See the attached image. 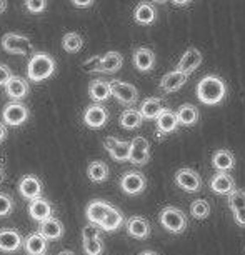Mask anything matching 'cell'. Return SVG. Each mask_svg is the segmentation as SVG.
I'll use <instances>...</instances> for the list:
<instances>
[{
	"mask_svg": "<svg viewBox=\"0 0 245 255\" xmlns=\"http://www.w3.org/2000/svg\"><path fill=\"white\" fill-rule=\"evenodd\" d=\"M175 184L180 187L182 190L189 192V194H194V192H199L202 187V177L197 174L194 168H179L175 172Z\"/></svg>",
	"mask_w": 245,
	"mask_h": 255,
	"instance_id": "9",
	"label": "cell"
},
{
	"mask_svg": "<svg viewBox=\"0 0 245 255\" xmlns=\"http://www.w3.org/2000/svg\"><path fill=\"white\" fill-rule=\"evenodd\" d=\"M177 120H179V125H184V127H190V125H195L199 122V109L192 104H184L182 107L175 112Z\"/></svg>",
	"mask_w": 245,
	"mask_h": 255,
	"instance_id": "32",
	"label": "cell"
},
{
	"mask_svg": "<svg viewBox=\"0 0 245 255\" xmlns=\"http://www.w3.org/2000/svg\"><path fill=\"white\" fill-rule=\"evenodd\" d=\"M3 89H5V94L8 95L10 102H22L28 95V92H30L27 79L18 75H12V79L7 82V85Z\"/></svg>",
	"mask_w": 245,
	"mask_h": 255,
	"instance_id": "13",
	"label": "cell"
},
{
	"mask_svg": "<svg viewBox=\"0 0 245 255\" xmlns=\"http://www.w3.org/2000/svg\"><path fill=\"white\" fill-rule=\"evenodd\" d=\"M119 122L125 130H135V128H138L142 125L143 119L140 117V114H138L137 109H125L122 114H120Z\"/></svg>",
	"mask_w": 245,
	"mask_h": 255,
	"instance_id": "33",
	"label": "cell"
},
{
	"mask_svg": "<svg viewBox=\"0 0 245 255\" xmlns=\"http://www.w3.org/2000/svg\"><path fill=\"white\" fill-rule=\"evenodd\" d=\"M15 209V202H13L12 195L0 192V217H8Z\"/></svg>",
	"mask_w": 245,
	"mask_h": 255,
	"instance_id": "38",
	"label": "cell"
},
{
	"mask_svg": "<svg viewBox=\"0 0 245 255\" xmlns=\"http://www.w3.org/2000/svg\"><path fill=\"white\" fill-rule=\"evenodd\" d=\"M212 167L217 172L227 174V172L234 170L235 167V155L227 148H220L212 155Z\"/></svg>",
	"mask_w": 245,
	"mask_h": 255,
	"instance_id": "26",
	"label": "cell"
},
{
	"mask_svg": "<svg viewBox=\"0 0 245 255\" xmlns=\"http://www.w3.org/2000/svg\"><path fill=\"white\" fill-rule=\"evenodd\" d=\"M158 222H160L163 229L169 230L170 234H182L187 229V215L179 207L167 205L158 214Z\"/></svg>",
	"mask_w": 245,
	"mask_h": 255,
	"instance_id": "3",
	"label": "cell"
},
{
	"mask_svg": "<svg viewBox=\"0 0 245 255\" xmlns=\"http://www.w3.org/2000/svg\"><path fill=\"white\" fill-rule=\"evenodd\" d=\"M140 255H158L157 252H153V250H143Z\"/></svg>",
	"mask_w": 245,
	"mask_h": 255,
	"instance_id": "48",
	"label": "cell"
},
{
	"mask_svg": "<svg viewBox=\"0 0 245 255\" xmlns=\"http://www.w3.org/2000/svg\"><path fill=\"white\" fill-rule=\"evenodd\" d=\"M148 160H150V143L145 137H133L130 140L128 162L133 165H145Z\"/></svg>",
	"mask_w": 245,
	"mask_h": 255,
	"instance_id": "8",
	"label": "cell"
},
{
	"mask_svg": "<svg viewBox=\"0 0 245 255\" xmlns=\"http://www.w3.org/2000/svg\"><path fill=\"white\" fill-rule=\"evenodd\" d=\"M89 97L94 100V104H100L112 97V92H110V82L104 80V79H95L89 84Z\"/></svg>",
	"mask_w": 245,
	"mask_h": 255,
	"instance_id": "21",
	"label": "cell"
},
{
	"mask_svg": "<svg viewBox=\"0 0 245 255\" xmlns=\"http://www.w3.org/2000/svg\"><path fill=\"white\" fill-rule=\"evenodd\" d=\"M2 49L7 54H17V55H33L35 47L30 42V38L22 35V33L8 32L2 37Z\"/></svg>",
	"mask_w": 245,
	"mask_h": 255,
	"instance_id": "4",
	"label": "cell"
},
{
	"mask_svg": "<svg viewBox=\"0 0 245 255\" xmlns=\"http://www.w3.org/2000/svg\"><path fill=\"white\" fill-rule=\"evenodd\" d=\"M155 122H157V135L158 137L169 135V133L175 132L177 127H179L177 115H175L174 110H170V109L163 110V112L155 119Z\"/></svg>",
	"mask_w": 245,
	"mask_h": 255,
	"instance_id": "19",
	"label": "cell"
},
{
	"mask_svg": "<svg viewBox=\"0 0 245 255\" xmlns=\"http://www.w3.org/2000/svg\"><path fill=\"white\" fill-rule=\"evenodd\" d=\"M37 234H40L47 242H49V240H60L65 234V227L59 219L50 217V219H47L44 222L38 224Z\"/></svg>",
	"mask_w": 245,
	"mask_h": 255,
	"instance_id": "17",
	"label": "cell"
},
{
	"mask_svg": "<svg viewBox=\"0 0 245 255\" xmlns=\"http://www.w3.org/2000/svg\"><path fill=\"white\" fill-rule=\"evenodd\" d=\"M110 175V170H109V165L102 160H94L89 163L87 167V177L90 182L94 184H102L109 179Z\"/></svg>",
	"mask_w": 245,
	"mask_h": 255,
	"instance_id": "31",
	"label": "cell"
},
{
	"mask_svg": "<svg viewBox=\"0 0 245 255\" xmlns=\"http://www.w3.org/2000/svg\"><path fill=\"white\" fill-rule=\"evenodd\" d=\"M44 184L37 175H23L18 182V194L27 200H35L42 197Z\"/></svg>",
	"mask_w": 245,
	"mask_h": 255,
	"instance_id": "12",
	"label": "cell"
},
{
	"mask_svg": "<svg viewBox=\"0 0 245 255\" xmlns=\"http://www.w3.org/2000/svg\"><path fill=\"white\" fill-rule=\"evenodd\" d=\"M234 220L239 227H245V209H240L237 212H234Z\"/></svg>",
	"mask_w": 245,
	"mask_h": 255,
	"instance_id": "43",
	"label": "cell"
},
{
	"mask_svg": "<svg viewBox=\"0 0 245 255\" xmlns=\"http://www.w3.org/2000/svg\"><path fill=\"white\" fill-rule=\"evenodd\" d=\"M23 249L28 255H45L49 249V242L40 234L33 232L23 239Z\"/></svg>",
	"mask_w": 245,
	"mask_h": 255,
	"instance_id": "27",
	"label": "cell"
},
{
	"mask_svg": "<svg viewBox=\"0 0 245 255\" xmlns=\"http://www.w3.org/2000/svg\"><path fill=\"white\" fill-rule=\"evenodd\" d=\"M165 110V105L158 97H148L140 104L138 114L143 120H155Z\"/></svg>",
	"mask_w": 245,
	"mask_h": 255,
	"instance_id": "25",
	"label": "cell"
},
{
	"mask_svg": "<svg viewBox=\"0 0 245 255\" xmlns=\"http://www.w3.org/2000/svg\"><path fill=\"white\" fill-rule=\"evenodd\" d=\"M197 97L205 105H219L227 97V85L219 75H207L197 84Z\"/></svg>",
	"mask_w": 245,
	"mask_h": 255,
	"instance_id": "1",
	"label": "cell"
},
{
	"mask_svg": "<svg viewBox=\"0 0 245 255\" xmlns=\"http://www.w3.org/2000/svg\"><path fill=\"white\" fill-rule=\"evenodd\" d=\"M147 187V179L138 170H127L120 177V189L127 195H140Z\"/></svg>",
	"mask_w": 245,
	"mask_h": 255,
	"instance_id": "7",
	"label": "cell"
},
{
	"mask_svg": "<svg viewBox=\"0 0 245 255\" xmlns=\"http://www.w3.org/2000/svg\"><path fill=\"white\" fill-rule=\"evenodd\" d=\"M190 214L197 220H204L210 215V205L207 200H194L190 204Z\"/></svg>",
	"mask_w": 245,
	"mask_h": 255,
	"instance_id": "35",
	"label": "cell"
},
{
	"mask_svg": "<svg viewBox=\"0 0 245 255\" xmlns=\"http://www.w3.org/2000/svg\"><path fill=\"white\" fill-rule=\"evenodd\" d=\"M94 2L89 0V2H74V7H79V8H87V7H92Z\"/></svg>",
	"mask_w": 245,
	"mask_h": 255,
	"instance_id": "45",
	"label": "cell"
},
{
	"mask_svg": "<svg viewBox=\"0 0 245 255\" xmlns=\"http://www.w3.org/2000/svg\"><path fill=\"white\" fill-rule=\"evenodd\" d=\"M227 202H229V207L232 212L245 209V192L240 189H235L234 192H230L227 195Z\"/></svg>",
	"mask_w": 245,
	"mask_h": 255,
	"instance_id": "37",
	"label": "cell"
},
{
	"mask_svg": "<svg viewBox=\"0 0 245 255\" xmlns=\"http://www.w3.org/2000/svg\"><path fill=\"white\" fill-rule=\"evenodd\" d=\"M133 18L140 25H150L157 20V10L150 2H140L133 10Z\"/></svg>",
	"mask_w": 245,
	"mask_h": 255,
	"instance_id": "30",
	"label": "cell"
},
{
	"mask_svg": "<svg viewBox=\"0 0 245 255\" xmlns=\"http://www.w3.org/2000/svg\"><path fill=\"white\" fill-rule=\"evenodd\" d=\"M5 8H7V2L5 0H0V13L5 12Z\"/></svg>",
	"mask_w": 245,
	"mask_h": 255,
	"instance_id": "47",
	"label": "cell"
},
{
	"mask_svg": "<svg viewBox=\"0 0 245 255\" xmlns=\"http://www.w3.org/2000/svg\"><path fill=\"white\" fill-rule=\"evenodd\" d=\"M5 180V168H3V165L0 163V184Z\"/></svg>",
	"mask_w": 245,
	"mask_h": 255,
	"instance_id": "46",
	"label": "cell"
},
{
	"mask_svg": "<svg viewBox=\"0 0 245 255\" xmlns=\"http://www.w3.org/2000/svg\"><path fill=\"white\" fill-rule=\"evenodd\" d=\"M23 247V237L17 229H0V252L15 254Z\"/></svg>",
	"mask_w": 245,
	"mask_h": 255,
	"instance_id": "11",
	"label": "cell"
},
{
	"mask_svg": "<svg viewBox=\"0 0 245 255\" xmlns=\"http://www.w3.org/2000/svg\"><path fill=\"white\" fill-rule=\"evenodd\" d=\"M189 80V77L185 74H182L179 70H172L169 74H165L160 79V84H158V87H160L162 92L165 94H174L177 90H180L182 87L185 85V82Z\"/></svg>",
	"mask_w": 245,
	"mask_h": 255,
	"instance_id": "18",
	"label": "cell"
},
{
	"mask_svg": "<svg viewBox=\"0 0 245 255\" xmlns=\"http://www.w3.org/2000/svg\"><path fill=\"white\" fill-rule=\"evenodd\" d=\"M100 227L94 224H87L82 229V240H92V239H100Z\"/></svg>",
	"mask_w": 245,
	"mask_h": 255,
	"instance_id": "40",
	"label": "cell"
},
{
	"mask_svg": "<svg viewBox=\"0 0 245 255\" xmlns=\"http://www.w3.org/2000/svg\"><path fill=\"white\" fill-rule=\"evenodd\" d=\"M55 59L45 52H35L27 64V77L32 82H44L55 74Z\"/></svg>",
	"mask_w": 245,
	"mask_h": 255,
	"instance_id": "2",
	"label": "cell"
},
{
	"mask_svg": "<svg viewBox=\"0 0 245 255\" xmlns=\"http://www.w3.org/2000/svg\"><path fill=\"white\" fill-rule=\"evenodd\" d=\"M7 137H8V128H7V125H3L2 122H0V143L5 142V140H7Z\"/></svg>",
	"mask_w": 245,
	"mask_h": 255,
	"instance_id": "44",
	"label": "cell"
},
{
	"mask_svg": "<svg viewBox=\"0 0 245 255\" xmlns=\"http://www.w3.org/2000/svg\"><path fill=\"white\" fill-rule=\"evenodd\" d=\"M122 65L123 57L117 50H110L100 57V72H104V74H115L122 69Z\"/></svg>",
	"mask_w": 245,
	"mask_h": 255,
	"instance_id": "28",
	"label": "cell"
},
{
	"mask_svg": "<svg viewBox=\"0 0 245 255\" xmlns=\"http://www.w3.org/2000/svg\"><path fill=\"white\" fill-rule=\"evenodd\" d=\"M200 64H202L200 50L195 49V47H189V49L184 52V55L180 57L175 70H179V72H182V74H185L187 77H189L190 74H194V72L199 69Z\"/></svg>",
	"mask_w": 245,
	"mask_h": 255,
	"instance_id": "15",
	"label": "cell"
},
{
	"mask_svg": "<svg viewBox=\"0 0 245 255\" xmlns=\"http://www.w3.org/2000/svg\"><path fill=\"white\" fill-rule=\"evenodd\" d=\"M82 120L89 128H102L109 122V110L100 104H90L84 110Z\"/></svg>",
	"mask_w": 245,
	"mask_h": 255,
	"instance_id": "10",
	"label": "cell"
},
{
	"mask_svg": "<svg viewBox=\"0 0 245 255\" xmlns=\"http://www.w3.org/2000/svg\"><path fill=\"white\" fill-rule=\"evenodd\" d=\"M133 65L138 72H150L155 65V54L148 47H138L133 52Z\"/></svg>",
	"mask_w": 245,
	"mask_h": 255,
	"instance_id": "23",
	"label": "cell"
},
{
	"mask_svg": "<svg viewBox=\"0 0 245 255\" xmlns=\"http://www.w3.org/2000/svg\"><path fill=\"white\" fill-rule=\"evenodd\" d=\"M210 189L219 195H229L230 192H234L237 187H235V180L232 175L217 172V174L210 179Z\"/></svg>",
	"mask_w": 245,
	"mask_h": 255,
	"instance_id": "24",
	"label": "cell"
},
{
	"mask_svg": "<svg viewBox=\"0 0 245 255\" xmlns=\"http://www.w3.org/2000/svg\"><path fill=\"white\" fill-rule=\"evenodd\" d=\"M104 147L115 162H128L130 142L119 140V138H115V137H107L104 140Z\"/></svg>",
	"mask_w": 245,
	"mask_h": 255,
	"instance_id": "16",
	"label": "cell"
},
{
	"mask_svg": "<svg viewBox=\"0 0 245 255\" xmlns=\"http://www.w3.org/2000/svg\"><path fill=\"white\" fill-rule=\"evenodd\" d=\"M110 207H112V204H109V202H105V200H92L90 202V204L87 205V209H85V217H87L89 224H94V225L102 224L105 215L109 214Z\"/></svg>",
	"mask_w": 245,
	"mask_h": 255,
	"instance_id": "22",
	"label": "cell"
},
{
	"mask_svg": "<svg viewBox=\"0 0 245 255\" xmlns=\"http://www.w3.org/2000/svg\"><path fill=\"white\" fill-rule=\"evenodd\" d=\"M174 5H179V7H185V5H190V2H174Z\"/></svg>",
	"mask_w": 245,
	"mask_h": 255,
	"instance_id": "49",
	"label": "cell"
},
{
	"mask_svg": "<svg viewBox=\"0 0 245 255\" xmlns=\"http://www.w3.org/2000/svg\"><path fill=\"white\" fill-rule=\"evenodd\" d=\"M12 69L7 64H0V87H5L7 82L12 79Z\"/></svg>",
	"mask_w": 245,
	"mask_h": 255,
	"instance_id": "42",
	"label": "cell"
},
{
	"mask_svg": "<svg viewBox=\"0 0 245 255\" xmlns=\"http://www.w3.org/2000/svg\"><path fill=\"white\" fill-rule=\"evenodd\" d=\"M28 215L35 220V222H44V220L54 217V205L44 197H38L35 200L28 202Z\"/></svg>",
	"mask_w": 245,
	"mask_h": 255,
	"instance_id": "14",
	"label": "cell"
},
{
	"mask_svg": "<svg viewBox=\"0 0 245 255\" xmlns=\"http://www.w3.org/2000/svg\"><path fill=\"white\" fill-rule=\"evenodd\" d=\"M82 69L84 72H87V74H94V72H100V57L99 55H94L87 59L82 64Z\"/></svg>",
	"mask_w": 245,
	"mask_h": 255,
	"instance_id": "41",
	"label": "cell"
},
{
	"mask_svg": "<svg viewBox=\"0 0 245 255\" xmlns=\"http://www.w3.org/2000/svg\"><path fill=\"white\" fill-rule=\"evenodd\" d=\"M59 255H75V254L72 252V250H64V252H60Z\"/></svg>",
	"mask_w": 245,
	"mask_h": 255,
	"instance_id": "50",
	"label": "cell"
},
{
	"mask_svg": "<svg viewBox=\"0 0 245 255\" xmlns=\"http://www.w3.org/2000/svg\"><path fill=\"white\" fill-rule=\"evenodd\" d=\"M123 222H125L123 214L120 212V209L112 205L109 210V214L105 215V219L102 220V224H100L99 227H100V230H105V232H115V230H119L122 227Z\"/></svg>",
	"mask_w": 245,
	"mask_h": 255,
	"instance_id": "29",
	"label": "cell"
},
{
	"mask_svg": "<svg viewBox=\"0 0 245 255\" xmlns=\"http://www.w3.org/2000/svg\"><path fill=\"white\" fill-rule=\"evenodd\" d=\"M82 47H84V38L77 32H69L62 37V49L67 54H77V52L82 50Z\"/></svg>",
	"mask_w": 245,
	"mask_h": 255,
	"instance_id": "34",
	"label": "cell"
},
{
	"mask_svg": "<svg viewBox=\"0 0 245 255\" xmlns=\"http://www.w3.org/2000/svg\"><path fill=\"white\" fill-rule=\"evenodd\" d=\"M125 229L127 234L130 235L132 239L137 240H143L150 235V224H148L147 219L138 217V215H133L125 222Z\"/></svg>",
	"mask_w": 245,
	"mask_h": 255,
	"instance_id": "20",
	"label": "cell"
},
{
	"mask_svg": "<svg viewBox=\"0 0 245 255\" xmlns=\"http://www.w3.org/2000/svg\"><path fill=\"white\" fill-rule=\"evenodd\" d=\"M30 117V110L23 102H8L2 109V124L7 127H20Z\"/></svg>",
	"mask_w": 245,
	"mask_h": 255,
	"instance_id": "5",
	"label": "cell"
},
{
	"mask_svg": "<svg viewBox=\"0 0 245 255\" xmlns=\"http://www.w3.org/2000/svg\"><path fill=\"white\" fill-rule=\"evenodd\" d=\"M47 0H25L23 2V7L27 8L30 13H42L47 8Z\"/></svg>",
	"mask_w": 245,
	"mask_h": 255,
	"instance_id": "39",
	"label": "cell"
},
{
	"mask_svg": "<svg viewBox=\"0 0 245 255\" xmlns=\"http://www.w3.org/2000/svg\"><path fill=\"white\" fill-rule=\"evenodd\" d=\"M82 249L85 255H102L105 245L102 239H92V240H82Z\"/></svg>",
	"mask_w": 245,
	"mask_h": 255,
	"instance_id": "36",
	"label": "cell"
},
{
	"mask_svg": "<svg viewBox=\"0 0 245 255\" xmlns=\"http://www.w3.org/2000/svg\"><path fill=\"white\" fill-rule=\"evenodd\" d=\"M110 92H112V97H115L120 104L127 105V107L135 105L138 100V90L135 85L127 84V82L122 80L110 82Z\"/></svg>",
	"mask_w": 245,
	"mask_h": 255,
	"instance_id": "6",
	"label": "cell"
}]
</instances>
